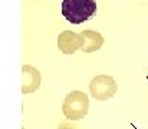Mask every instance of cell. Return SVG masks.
Segmentation results:
<instances>
[{"label":"cell","mask_w":148,"mask_h":129,"mask_svg":"<svg viewBox=\"0 0 148 129\" xmlns=\"http://www.w3.org/2000/svg\"><path fill=\"white\" fill-rule=\"evenodd\" d=\"M84 42L85 39L82 33H76L72 30H65L58 36V47L65 55H73L76 50H81Z\"/></svg>","instance_id":"cell-4"},{"label":"cell","mask_w":148,"mask_h":129,"mask_svg":"<svg viewBox=\"0 0 148 129\" xmlns=\"http://www.w3.org/2000/svg\"><path fill=\"white\" fill-rule=\"evenodd\" d=\"M89 109V98L82 90H72L66 95L62 112L69 121H79L84 119Z\"/></svg>","instance_id":"cell-2"},{"label":"cell","mask_w":148,"mask_h":129,"mask_svg":"<svg viewBox=\"0 0 148 129\" xmlns=\"http://www.w3.org/2000/svg\"><path fill=\"white\" fill-rule=\"evenodd\" d=\"M22 129H26V128H22Z\"/></svg>","instance_id":"cell-7"},{"label":"cell","mask_w":148,"mask_h":129,"mask_svg":"<svg viewBox=\"0 0 148 129\" xmlns=\"http://www.w3.org/2000/svg\"><path fill=\"white\" fill-rule=\"evenodd\" d=\"M85 42H84V46H82V52L84 53H94L99 50L102 47V44L105 42L103 36L99 33V32H95V30H84L81 32Z\"/></svg>","instance_id":"cell-6"},{"label":"cell","mask_w":148,"mask_h":129,"mask_svg":"<svg viewBox=\"0 0 148 129\" xmlns=\"http://www.w3.org/2000/svg\"><path fill=\"white\" fill-rule=\"evenodd\" d=\"M40 72L30 66V65H23L22 66V93L23 95H30L36 92L40 87Z\"/></svg>","instance_id":"cell-5"},{"label":"cell","mask_w":148,"mask_h":129,"mask_svg":"<svg viewBox=\"0 0 148 129\" xmlns=\"http://www.w3.org/2000/svg\"><path fill=\"white\" fill-rule=\"evenodd\" d=\"M116 82L112 76L98 75L89 83V92L97 100H108L116 93Z\"/></svg>","instance_id":"cell-3"},{"label":"cell","mask_w":148,"mask_h":129,"mask_svg":"<svg viewBox=\"0 0 148 129\" xmlns=\"http://www.w3.org/2000/svg\"><path fill=\"white\" fill-rule=\"evenodd\" d=\"M63 17L72 25H81L97 13L95 0H63L60 6Z\"/></svg>","instance_id":"cell-1"}]
</instances>
